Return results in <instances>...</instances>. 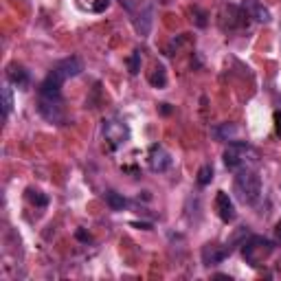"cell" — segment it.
Returning a JSON list of instances; mask_svg holds the SVG:
<instances>
[{
	"instance_id": "obj_8",
	"label": "cell",
	"mask_w": 281,
	"mask_h": 281,
	"mask_svg": "<svg viewBox=\"0 0 281 281\" xmlns=\"http://www.w3.org/2000/svg\"><path fill=\"white\" fill-rule=\"evenodd\" d=\"M231 253H233L231 244H224V246L209 244V246H204L202 248V261H204V266H215V263L224 261Z\"/></svg>"
},
{
	"instance_id": "obj_3",
	"label": "cell",
	"mask_w": 281,
	"mask_h": 281,
	"mask_svg": "<svg viewBox=\"0 0 281 281\" xmlns=\"http://www.w3.org/2000/svg\"><path fill=\"white\" fill-rule=\"evenodd\" d=\"M272 250H274V244L270 242V239L257 237V235L248 237L242 244V255H244V259L248 261L250 266H259V263H263L268 257L272 255Z\"/></svg>"
},
{
	"instance_id": "obj_20",
	"label": "cell",
	"mask_w": 281,
	"mask_h": 281,
	"mask_svg": "<svg viewBox=\"0 0 281 281\" xmlns=\"http://www.w3.org/2000/svg\"><path fill=\"white\" fill-rule=\"evenodd\" d=\"M274 119H277V132L281 134V112H277V117H274Z\"/></svg>"
},
{
	"instance_id": "obj_4",
	"label": "cell",
	"mask_w": 281,
	"mask_h": 281,
	"mask_svg": "<svg viewBox=\"0 0 281 281\" xmlns=\"http://www.w3.org/2000/svg\"><path fill=\"white\" fill-rule=\"evenodd\" d=\"M84 71V64H82V60L79 57H66V60H62V62H57V64L53 66V71L49 73L51 77L55 79V82H60V84H64L66 79H71V77H77L79 73Z\"/></svg>"
},
{
	"instance_id": "obj_15",
	"label": "cell",
	"mask_w": 281,
	"mask_h": 281,
	"mask_svg": "<svg viewBox=\"0 0 281 281\" xmlns=\"http://www.w3.org/2000/svg\"><path fill=\"white\" fill-rule=\"evenodd\" d=\"M106 202H108V206H110L112 211H123V206L128 204L123 196H119V193H114V191L106 193Z\"/></svg>"
},
{
	"instance_id": "obj_14",
	"label": "cell",
	"mask_w": 281,
	"mask_h": 281,
	"mask_svg": "<svg viewBox=\"0 0 281 281\" xmlns=\"http://www.w3.org/2000/svg\"><path fill=\"white\" fill-rule=\"evenodd\" d=\"M150 84L154 86V88H165V84H167V75H165V68L163 66H156L152 71Z\"/></svg>"
},
{
	"instance_id": "obj_10",
	"label": "cell",
	"mask_w": 281,
	"mask_h": 281,
	"mask_svg": "<svg viewBox=\"0 0 281 281\" xmlns=\"http://www.w3.org/2000/svg\"><path fill=\"white\" fill-rule=\"evenodd\" d=\"M215 209H217V215H220L224 222H233L235 220V206H233V202H231V198H228L226 191H217Z\"/></svg>"
},
{
	"instance_id": "obj_12",
	"label": "cell",
	"mask_w": 281,
	"mask_h": 281,
	"mask_svg": "<svg viewBox=\"0 0 281 281\" xmlns=\"http://www.w3.org/2000/svg\"><path fill=\"white\" fill-rule=\"evenodd\" d=\"M7 77H9V82L11 84H16L18 88H27L29 84H31V79H29V73L25 71L22 66H9V71H7Z\"/></svg>"
},
{
	"instance_id": "obj_21",
	"label": "cell",
	"mask_w": 281,
	"mask_h": 281,
	"mask_svg": "<svg viewBox=\"0 0 281 281\" xmlns=\"http://www.w3.org/2000/svg\"><path fill=\"white\" fill-rule=\"evenodd\" d=\"M77 237H79V239H84V242H86V239H90V237H88V235H86L84 231H79V233H77Z\"/></svg>"
},
{
	"instance_id": "obj_17",
	"label": "cell",
	"mask_w": 281,
	"mask_h": 281,
	"mask_svg": "<svg viewBox=\"0 0 281 281\" xmlns=\"http://www.w3.org/2000/svg\"><path fill=\"white\" fill-rule=\"evenodd\" d=\"M211 178H213V167H211V165H202V167L198 169V185L206 187L211 182Z\"/></svg>"
},
{
	"instance_id": "obj_7",
	"label": "cell",
	"mask_w": 281,
	"mask_h": 281,
	"mask_svg": "<svg viewBox=\"0 0 281 281\" xmlns=\"http://www.w3.org/2000/svg\"><path fill=\"white\" fill-rule=\"evenodd\" d=\"M147 160H150V169L156 171V174H163V171H167L171 167V154L163 145H152Z\"/></svg>"
},
{
	"instance_id": "obj_6",
	"label": "cell",
	"mask_w": 281,
	"mask_h": 281,
	"mask_svg": "<svg viewBox=\"0 0 281 281\" xmlns=\"http://www.w3.org/2000/svg\"><path fill=\"white\" fill-rule=\"evenodd\" d=\"M38 110L51 123H62V121H64V112H62V99H42V97H40Z\"/></svg>"
},
{
	"instance_id": "obj_19",
	"label": "cell",
	"mask_w": 281,
	"mask_h": 281,
	"mask_svg": "<svg viewBox=\"0 0 281 281\" xmlns=\"http://www.w3.org/2000/svg\"><path fill=\"white\" fill-rule=\"evenodd\" d=\"M29 200H31L36 206H42V209L49 204V198L44 196L42 191H33V189H29Z\"/></svg>"
},
{
	"instance_id": "obj_5",
	"label": "cell",
	"mask_w": 281,
	"mask_h": 281,
	"mask_svg": "<svg viewBox=\"0 0 281 281\" xmlns=\"http://www.w3.org/2000/svg\"><path fill=\"white\" fill-rule=\"evenodd\" d=\"M103 136H106V141H110V145L117 147L128 141L130 130L123 121H106L103 123Z\"/></svg>"
},
{
	"instance_id": "obj_11",
	"label": "cell",
	"mask_w": 281,
	"mask_h": 281,
	"mask_svg": "<svg viewBox=\"0 0 281 281\" xmlns=\"http://www.w3.org/2000/svg\"><path fill=\"white\" fill-rule=\"evenodd\" d=\"M152 16H154V9H152V7H145V11H141L139 18L134 20V29H136V33H139L141 38L150 36V31H152V22H154Z\"/></svg>"
},
{
	"instance_id": "obj_1",
	"label": "cell",
	"mask_w": 281,
	"mask_h": 281,
	"mask_svg": "<svg viewBox=\"0 0 281 281\" xmlns=\"http://www.w3.org/2000/svg\"><path fill=\"white\" fill-rule=\"evenodd\" d=\"M235 193L244 204H255L261 198V178L253 169H242L235 176Z\"/></svg>"
},
{
	"instance_id": "obj_13",
	"label": "cell",
	"mask_w": 281,
	"mask_h": 281,
	"mask_svg": "<svg viewBox=\"0 0 281 281\" xmlns=\"http://www.w3.org/2000/svg\"><path fill=\"white\" fill-rule=\"evenodd\" d=\"M213 134H215L220 141H233L235 136H237V128H235L233 123H222L220 128L213 130Z\"/></svg>"
},
{
	"instance_id": "obj_16",
	"label": "cell",
	"mask_w": 281,
	"mask_h": 281,
	"mask_svg": "<svg viewBox=\"0 0 281 281\" xmlns=\"http://www.w3.org/2000/svg\"><path fill=\"white\" fill-rule=\"evenodd\" d=\"M0 95H3V112H5V117H9L11 108H14V95H11V88L9 86H3Z\"/></svg>"
},
{
	"instance_id": "obj_18",
	"label": "cell",
	"mask_w": 281,
	"mask_h": 281,
	"mask_svg": "<svg viewBox=\"0 0 281 281\" xmlns=\"http://www.w3.org/2000/svg\"><path fill=\"white\" fill-rule=\"evenodd\" d=\"M128 71L132 73V75H136V73L141 71V53L139 51H134V53L128 57Z\"/></svg>"
},
{
	"instance_id": "obj_2",
	"label": "cell",
	"mask_w": 281,
	"mask_h": 281,
	"mask_svg": "<svg viewBox=\"0 0 281 281\" xmlns=\"http://www.w3.org/2000/svg\"><path fill=\"white\" fill-rule=\"evenodd\" d=\"M255 160H257V152L244 141H233L224 152V165L233 171L248 167V165L255 163Z\"/></svg>"
},
{
	"instance_id": "obj_9",
	"label": "cell",
	"mask_w": 281,
	"mask_h": 281,
	"mask_svg": "<svg viewBox=\"0 0 281 281\" xmlns=\"http://www.w3.org/2000/svg\"><path fill=\"white\" fill-rule=\"evenodd\" d=\"M242 11L248 16V18H253L257 22H270V11L263 7L259 0H244Z\"/></svg>"
},
{
	"instance_id": "obj_22",
	"label": "cell",
	"mask_w": 281,
	"mask_h": 281,
	"mask_svg": "<svg viewBox=\"0 0 281 281\" xmlns=\"http://www.w3.org/2000/svg\"><path fill=\"white\" fill-rule=\"evenodd\" d=\"M277 237L281 239V222H279V224H277Z\"/></svg>"
}]
</instances>
